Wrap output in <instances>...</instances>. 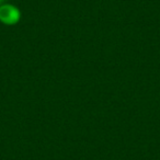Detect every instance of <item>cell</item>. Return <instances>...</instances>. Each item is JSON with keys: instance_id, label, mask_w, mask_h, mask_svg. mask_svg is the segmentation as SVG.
<instances>
[{"instance_id": "6da1fadb", "label": "cell", "mask_w": 160, "mask_h": 160, "mask_svg": "<svg viewBox=\"0 0 160 160\" xmlns=\"http://www.w3.org/2000/svg\"><path fill=\"white\" fill-rule=\"evenodd\" d=\"M21 13L18 8L11 5L0 6V21L7 25H13L20 21Z\"/></svg>"}, {"instance_id": "7a4b0ae2", "label": "cell", "mask_w": 160, "mask_h": 160, "mask_svg": "<svg viewBox=\"0 0 160 160\" xmlns=\"http://www.w3.org/2000/svg\"><path fill=\"white\" fill-rule=\"evenodd\" d=\"M3 1H5V0H0V5H1V3H2Z\"/></svg>"}]
</instances>
